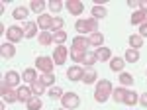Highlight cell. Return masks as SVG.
Returning a JSON list of instances; mask_svg holds the SVG:
<instances>
[{
    "label": "cell",
    "mask_w": 147,
    "mask_h": 110,
    "mask_svg": "<svg viewBox=\"0 0 147 110\" xmlns=\"http://www.w3.org/2000/svg\"><path fill=\"white\" fill-rule=\"evenodd\" d=\"M82 75H84V69L80 65H73V67H69V71H67L69 81H82Z\"/></svg>",
    "instance_id": "obj_9"
},
{
    "label": "cell",
    "mask_w": 147,
    "mask_h": 110,
    "mask_svg": "<svg viewBox=\"0 0 147 110\" xmlns=\"http://www.w3.org/2000/svg\"><path fill=\"white\" fill-rule=\"evenodd\" d=\"M129 20H131V24H134V26H137V24L141 26V24L147 20V14L143 10H136L134 14H131V18H129Z\"/></svg>",
    "instance_id": "obj_19"
},
{
    "label": "cell",
    "mask_w": 147,
    "mask_h": 110,
    "mask_svg": "<svg viewBox=\"0 0 147 110\" xmlns=\"http://www.w3.org/2000/svg\"><path fill=\"white\" fill-rule=\"evenodd\" d=\"M32 87H20L18 88V100L20 102H28V100L32 98Z\"/></svg>",
    "instance_id": "obj_17"
},
{
    "label": "cell",
    "mask_w": 147,
    "mask_h": 110,
    "mask_svg": "<svg viewBox=\"0 0 147 110\" xmlns=\"http://www.w3.org/2000/svg\"><path fill=\"white\" fill-rule=\"evenodd\" d=\"M63 94H65V92L61 90V87H51V88H49V98H51V100H61V98H63Z\"/></svg>",
    "instance_id": "obj_35"
},
{
    "label": "cell",
    "mask_w": 147,
    "mask_h": 110,
    "mask_svg": "<svg viewBox=\"0 0 147 110\" xmlns=\"http://www.w3.org/2000/svg\"><path fill=\"white\" fill-rule=\"evenodd\" d=\"M96 79H98V75H96L94 67H90V69H86V71H84V75H82V83H84V85H92Z\"/></svg>",
    "instance_id": "obj_18"
},
{
    "label": "cell",
    "mask_w": 147,
    "mask_h": 110,
    "mask_svg": "<svg viewBox=\"0 0 147 110\" xmlns=\"http://www.w3.org/2000/svg\"><path fill=\"white\" fill-rule=\"evenodd\" d=\"M65 8H67L73 16H79V14H82V10H84V2H80V0H69V2H65Z\"/></svg>",
    "instance_id": "obj_8"
},
{
    "label": "cell",
    "mask_w": 147,
    "mask_h": 110,
    "mask_svg": "<svg viewBox=\"0 0 147 110\" xmlns=\"http://www.w3.org/2000/svg\"><path fill=\"white\" fill-rule=\"evenodd\" d=\"M0 94H2V102H8V104H12V102L18 100V90H12V88L6 87L4 83H2V90H0Z\"/></svg>",
    "instance_id": "obj_7"
},
{
    "label": "cell",
    "mask_w": 147,
    "mask_h": 110,
    "mask_svg": "<svg viewBox=\"0 0 147 110\" xmlns=\"http://www.w3.org/2000/svg\"><path fill=\"white\" fill-rule=\"evenodd\" d=\"M110 69H112L114 73H122V69H124V59H122V57H112V59H110Z\"/></svg>",
    "instance_id": "obj_20"
},
{
    "label": "cell",
    "mask_w": 147,
    "mask_h": 110,
    "mask_svg": "<svg viewBox=\"0 0 147 110\" xmlns=\"http://www.w3.org/2000/svg\"><path fill=\"white\" fill-rule=\"evenodd\" d=\"M139 10H143L147 14V0H141V2H139Z\"/></svg>",
    "instance_id": "obj_43"
},
{
    "label": "cell",
    "mask_w": 147,
    "mask_h": 110,
    "mask_svg": "<svg viewBox=\"0 0 147 110\" xmlns=\"http://www.w3.org/2000/svg\"><path fill=\"white\" fill-rule=\"evenodd\" d=\"M43 8H45V2H43V0H32V2H30V10H34L35 14H37V12L41 14Z\"/></svg>",
    "instance_id": "obj_36"
},
{
    "label": "cell",
    "mask_w": 147,
    "mask_h": 110,
    "mask_svg": "<svg viewBox=\"0 0 147 110\" xmlns=\"http://www.w3.org/2000/svg\"><path fill=\"white\" fill-rule=\"evenodd\" d=\"M63 24H65V20H63V18H53V26H51V30H53V33H55V32H61Z\"/></svg>",
    "instance_id": "obj_39"
},
{
    "label": "cell",
    "mask_w": 147,
    "mask_h": 110,
    "mask_svg": "<svg viewBox=\"0 0 147 110\" xmlns=\"http://www.w3.org/2000/svg\"><path fill=\"white\" fill-rule=\"evenodd\" d=\"M35 33H37V22H26V26H24V37L32 39V37H35Z\"/></svg>",
    "instance_id": "obj_13"
},
{
    "label": "cell",
    "mask_w": 147,
    "mask_h": 110,
    "mask_svg": "<svg viewBox=\"0 0 147 110\" xmlns=\"http://www.w3.org/2000/svg\"><path fill=\"white\" fill-rule=\"evenodd\" d=\"M139 104L147 108V92H143V94H139Z\"/></svg>",
    "instance_id": "obj_41"
},
{
    "label": "cell",
    "mask_w": 147,
    "mask_h": 110,
    "mask_svg": "<svg viewBox=\"0 0 147 110\" xmlns=\"http://www.w3.org/2000/svg\"><path fill=\"white\" fill-rule=\"evenodd\" d=\"M39 81H41L45 87H49V85H51V87H55V85H53V83H55V75H53V73H41Z\"/></svg>",
    "instance_id": "obj_32"
},
{
    "label": "cell",
    "mask_w": 147,
    "mask_h": 110,
    "mask_svg": "<svg viewBox=\"0 0 147 110\" xmlns=\"http://www.w3.org/2000/svg\"><path fill=\"white\" fill-rule=\"evenodd\" d=\"M106 16H108V10H106V8H104V6H98V4H94V6H92V18H96V20H98V18H106Z\"/></svg>",
    "instance_id": "obj_22"
},
{
    "label": "cell",
    "mask_w": 147,
    "mask_h": 110,
    "mask_svg": "<svg viewBox=\"0 0 147 110\" xmlns=\"http://www.w3.org/2000/svg\"><path fill=\"white\" fill-rule=\"evenodd\" d=\"M63 6H65V4H63V0H49V10L55 12V14L63 10Z\"/></svg>",
    "instance_id": "obj_37"
},
{
    "label": "cell",
    "mask_w": 147,
    "mask_h": 110,
    "mask_svg": "<svg viewBox=\"0 0 147 110\" xmlns=\"http://www.w3.org/2000/svg\"><path fill=\"white\" fill-rule=\"evenodd\" d=\"M145 22H147V20H145Z\"/></svg>",
    "instance_id": "obj_45"
},
{
    "label": "cell",
    "mask_w": 147,
    "mask_h": 110,
    "mask_svg": "<svg viewBox=\"0 0 147 110\" xmlns=\"http://www.w3.org/2000/svg\"><path fill=\"white\" fill-rule=\"evenodd\" d=\"M69 55H71V59H73L75 63H82V59H84L86 51H84V49H79V47H71Z\"/></svg>",
    "instance_id": "obj_16"
},
{
    "label": "cell",
    "mask_w": 147,
    "mask_h": 110,
    "mask_svg": "<svg viewBox=\"0 0 147 110\" xmlns=\"http://www.w3.org/2000/svg\"><path fill=\"white\" fill-rule=\"evenodd\" d=\"M0 55H2V59H12V57L16 55L14 43H2L0 45Z\"/></svg>",
    "instance_id": "obj_12"
},
{
    "label": "cell",
    "mask_w": 147,
    "mask_h": 110,
    "mask_svg": "<svg viewBox=\"0 0 147 110\" xmlns=\"http://www.w3.org/2000/svg\"><path fill=\"white\" fill-rule=\"evenodd\" d=\"M32 92H34L35 96L43 94V92H45V85H43L39 79H37V81H34V83H32Z\"/></svg>",
    "instance_id": "obj_28"
},
{
    "label": "cell",
    "mask_w": 147,
    "mask_h": 110,
    "mask_svg": "<svg viewBox=\"0 0 147 110\" xmlns=\"http://www.w3.org/2000/svg\"><path fill=\"white\" fill-rule=\"evenodd\" d=\"M88 37H84V35H77V37H73V47H79V49H84V51H88Z\"/></svg>",
    "instance_id": "obj_14"
},
{
    "label": "cell",
    "mask_w": 147,
    "mask_h": 110,
    "mask_svg": "<svg viewBox=\"0 0 147 110\" xmlns=\"http://www.w3.org/2000/svg\"><path fill=\"white\" fill-rule=\"evenodd\" d=\"M22 79H24V81H28L30 85H32L34 81H37V73H35V69H26L24 75H22Z\"/></svg>",
    "instance_id": "obj_33"
},
{
    "label": "cell",
    "mask_w": 147,
    "mask_h": 110,
    "mask_svg": "<svg viewBox=\"0 0 147 110\" xmlns=\"http://www.w3.org/2000/svg\"><path fill=\"white\" fill-rule=\"evenodd\" d=\"M141 45H143V37L137 35V33H131L129 35V47L131 49H141Z\"/></svg>",
    "instance_id": "obj_23"
},
{
    "label": "cell",
    "mask_w": 147,
    "mask_h": 110,
    "mask_svg": "<svg viewBox=\"0 0 147 110\" xmlns=\"http://www.w3.org/2000/svg\"><path fill=\"white\" fill-rule=\"evenodd\" d=\"M37 41L41 45H49V43H53V33H49V32H41L39 35H37Z\"/></svg>",
    "instance_id": "obj_29"
},
{
    "label": "cell",
    "mask_w": 147,
    "mask_h": 110,
    "mask_svg": "<svg viewBox=\"0 0 147 110\" xmlns=\"http://www.w3.org/2000/svg\"><path fill=\"white\" fill-rule=\"evenodd\" d=\"M37 26L47 32V30H51V26H53V18L49 16V14H39V18H37Z\"/></svg>",
    "instance_id": "obj_11"
},
{
    "label": "cell",
    "mask_w": 147,
    "mask_h": 110,
    "mask_svg": "<svg viewBox=\"0 0 147 110\" xmlns=\"http://www.w3.org/2000/svg\"><path fill=\"white\" fill-rule=\"evenodd\" d=\"M137 59H139V51H137V49H131V47H129V49L125 51V55H124V61H129V63H136Z\"/></svg>",
    "instance_id": "obj_31"
},
{
    "label": "cell",
    "mask_w": 147,
    "mask_h": 110,
    "mask_svg": "<svg viewBox=\"0 0 147 110\" xmlns=\"http://www.w3.org/2000/svg\"><path fill=\"white\" fill-rule=\"evenodd\" d=\"M57 110H67V108H57Z\"/></svg>",
    "instance_id": "obj_44"
},
{
    "label": "cell",
    "mask_w": 147,
    "mask_h": 110,
    "mask_svg": "<svg viewBox=\"0 0 147 110\" xmlns=\"http://www.w3.org/2000/svg\"><path fill=\"white\" fill-rule=\"evenodd\" d=\"M61 104H63V108L73 110V108H77V106L80 104V98H79L77 92H65L63 98H61Z\"/></svg>",
    "instance_id": "obj_3"
},
{
    "label": "cell",
    "mask_w": 147,
    "mask_h": 110,
    "mask_svg": "<svg viewBox=\"0 0 147 110\" xmlns=\"http://www.w3.org/2000/svg\"><path fill=\"white\" fill-rule=\"evenodd\" d=\"M88 41H90V45H96V47H102V43H104V35H102L100 32H94V33H90V37H88Z\"/></svg>",
    "instance_id": "obj_24"
},
{
    "label": "cell",
    "mask_w": 147,
    "mask_h": 110,
    "mask_svg": "<svg viewBox=\"0 0 147 110\" xmlns=\"http://www.w3.org/2000/svg\"><path fill=\"white\" fill-rule=\"evenodd\" d=\"M35 65H37V69H41L43 73H53V65H55V61H53L51 57L39 55V57H35Z\"/></svg>",
    "instance_id": "obj_4"
},
{
    "label": "cell",
    "mask_w": 147,
    "mask_h": 110,
    "mask_svg": "<svg viewBox=\"0 0 147 110\" xmlns=\"http://www.w3.org/2000/svg\"><path fill=\"white\" fill-rule=\"evenodd\" d=\"M125 90L124 87H120V88H116V90H112V98L116 100V102H124V98H125Z\"/></svg>",
    "instance_id": "obj_34"
},
{
    "label": "cell",
    "mask_w": 147,
    "mask_h": 110,
    "mask_svg": "<svg viewBox=\"0 0 147 110\" xmlns=\"http://www.w3.org/2000/svg\"><path fill=\"white\" fill-rule=\"evenodd\" d=\"M75 28H77V32H79L80 35H84V33H94V32H98V20H96V18L77 20Z\"/></svg>",
    "instance_id": "obj_2"
},
{
    "label": "cell",
    "mask_w": 147,
    "mask_h": 110,
    "mask_svg": "<svg viewBox=\"0 0 147 110\" xmlns=\"http://www.w3.org/2000/svg\"><path fill=\"white\" fill-rule=\"evenodd\" d=\"M94 53H96V57H98L100 61H110V59H112V49H110V47H104V45L98 47Z\"/></svg>",
    "instance_id": "obj_15"
},
{
    "label": "cell",
    "mask_w": 147,
    "mask_h": 110,
    "mask_svg": "<svg viewBox=\"0 0 147 110\" xmlns=\"http://www.w3.org/2000/svg\"><path fill=\"white\" fill-rule=\"evenodd\" d=\"M6 37H8V41H10V43L22 41V37H24V30H22V28H18V26H10V28L6 30Z\"/></svg>",
    "instance_id": "obj_6"
},
{
    "label": "cell",
    "mask_w": 147,
    "mask_h": 110,
    "mask_svg": "<svg viewBox=\"0 0 147 110\" xmlns=\"http://www.w3.org/2000/svg\"><path fill=\"white\" fill-rule=\"evenodd\" d=\"M137 102H139V94L134 92V90H127V92H125V98H124V104L134 106V104H137Z\"/></svg>",
    "instance_id": "obj_21"
},
{
    "label": "cell",
    "mask_w": 147,
    "mask_h": 110,
    "mask_svg": "<svg viewBox=\"0 0 147 110\" xmlns=\"http://www.w3.org/2000/svg\"><path fill=\"white\" fill-rule=\"evenodd\" d=\"M2 83L6 85V87H16L18 83H20V75L16 73V71H8L6 75H4V79H2Z\"/></svg>",
    "instance_id": "obj_10"
},
{
    "label": "cell",
    "mask_w": 147,
    "mask_h": 110,
    "mask_svg": "<svg viewBox=\"0 0 147 110\" xmlns=\"http://www.w3.org/2000/svg\"><path fill=\"white\" fill-rule=\"evenodd\" d=\"M120 83H122V87H131L134 85V75L131 73H120Z\"/></svg>",
    "instance_id": "obj_27"
},
{
    "label": "cell",
    "mask_w": 147,
    "mask_h": 110,
    "mask_svg": "<svg viewBox=\"0 0 147 110\" xmlns=\"http://www.w3.org/2000/svg\"><path fill=\"white\" fill-rule=\"evenodd\" d=\"M67 55H69V49L65 45H57L55 51H53V61H55V65H65Z\"/></svg>",
    "instance_id": "obj_5"
},
{
    "label": "cell",
    "mask_w": 147,
    "mask_h": 110,
    "mask_svg": "<svg viewBox=\"0 0 147 110\" xmlns=\"http://www.w3.org/2000/svg\"><path fill=\"white\" fill-rule=\"evenodd\" d=\"M139 35H141V37L147 35V22H143L141 26H139Z\"/></svg>",
    "instance_id": "obj_42"
},
{
    "label": "cell",
    "mask_w": 147,
    "mask_h": 110,
    "mask_svg": "<svg viewBox=\"0 0 147 110\" xmlns=\"http://www.w3.org/2000/svg\"><path fill=\"white\" fill-rule=\"evenodd\" d=\"M41 104H43V102H41V98H39V96H32V98L26 102L28 110H39V108H41Z\"/></svg>",
    "instance_id": "obj_26"
},
{
    "label": "cell",
    "mask_w": 147,
    "mask_h": 110,
    "mask_svg": "<svg viewBox=\"0 0 147 110\" xmlns=\"http://www.w3.org/2000/svg\"><path fill=\"white\" fill-rule=\"evenodd\" d=\"M112 83L110 81H106V79H102V81H98V85H96V88H94V98L98 100V102H106V100L112 96Z\"/></svg>",
    "instance_id": "obj_1"
},
{
    "label": "cell",
    "mask_w": 147,
    "mask_h": 110,
    "mask_svg": "<svg viewBox=\"0 0 147 110\" xmlns=\"http://www.w3.org/2000/svg\"><path fill=\"white\" fill-rule=\"evenodd\" d=\"M53 41L59 43V45H63L65 41H67V33L63 32V30H61V32H55V33H53Z\"/></svg>",
    "instance_id": "obj_38"
},
{
    "label": "cell",
    "mask_w": 147,
    "mask_h": 110,
    "mask_svg": "<svg viewBox=\"0 0 147 110\" xmlns=\"http://www.w3.org/2000/svg\"><path fill=\"white\" fill-rule=\"evenodd\" d=\"M139 2H141V0H127V6H129V8L139 10Z\"/></svg>",
    "instance_id": "obj_40"
},
{
    "label": "cell",
    "mask_w": 147,
    "mask_h": 110,
    "mask_svg": "<svg viewBox=\"0 0 147 110\" xmlns=\"http://www.w3.org/2000/svg\"><path fill=\"white\" fill-rule=\"evenodd\" d=\"M96 61H98V57H96V53H92V51H86L84 59H82V63H84V67H86V69H90Z\"/></svg>",
    "instance_id": "obj_25"
},
{
    "label": "cell",
    "mask_w": 147,
    "mask_h": 110,
    "mask_svg": "<svg viewBox=\"0 0 147 110\" xmlns=\"http://www.w3.org/2000/svg\"><path fill=\"white\" fill-rule=\"evenodd\" d=\"M28 8H24V6H18V8H14L12 12V16H14V20H24V18H28Z\"/></svg>",
    "instance_id": "obj_30"
}]
</instances>
